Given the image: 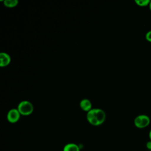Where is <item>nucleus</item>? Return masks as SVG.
<instances>
[{
	"instance_id": "20e7f679",
	"label": "nucleus",
	"mask_w": 151,
	"mask_h": 151,
	"mask_svg": "<svg viewBox=\"0 0 151 151\" xmlns=\"http://www.w3.org/2000/svg\"><path fill=\"white\" fill-rule=\"evenodd\" d=\"M96 119L98 126L103 124L106 119V114L104 111L100 109H96Z\"/></svg>"
},
{
	"instance_id": "7ed1b4c3",
	"label": "nucleus",
	"mask_w": 151,
	"mask_h": 151,
	"mask_svg": "<svg viewBox=\"0 0 151 151\" xmlns=\"http://www.w3.org/2000/svg\"><path fill=\"white\" fill-rule=\"evenodd\" d=\"M21 114L18 109H12L10 110L7 114V120L11 123H16L19 119Z\"/></svg>"
},
{
	"instance_id": "4468645a",
	"label": "nucleus",
	"mask_w": 151,
	"mask_h": 151,
	"mask_svg": "<svg viewBox=\"0 0 151 151\" xmlns=\"http://www.w3.org/2000/svg\"><path fill=\"white\" fill-rule=\"evenodd\" d=\"M149 9H150V11H151V1H150V3H149Z\"/></svg>"
},
{
	"instance_id": "423d86ee",
	"label": "nucleus",
	"mask_w": 151,
	"mask_h": 151,
	"mask_svg": "<svg viewBox=\"0 0 151 151\" xmlns=\"http://www.w3.org/2000/svg\"><path fill=\"white\" fill-rule=\"evenodd\" d=\"M11 62V57L10 56L5 53L1 52L0 54V66L3 67L8 65Z\"/></svg>"
},
{
	"instance_id": "1a4fd4ad",
	"label": "nucleus",
	"mask_w": 151,
	"mask_h": 151,
	"mask_svg": "<svg viewBox=\"0 0 151 151\" xmlns=\"http://www.w3.org/2000/svg\"><path fill=\"white\" fill-rule=\"evenodd\" d=\"M18 3V1L17 0H5L4 1V5L9 8H12L17 6Z\"/></svg>"
},
{
	"instance_id": "9b49d317",
	"label": "nucleus",
	"mask_w": 151,
	"mask_h": 151,
	"mask_svg": "<svg viewBox=\"0 0 151 151\" xmlns=\"http://www.w3.org/2000/svg\"><path fill=\"white\" fill-rule=\"evenodd\" d=\"M145 38L147 41L151 42V30H150L146 32Z\"/></svg>"
},
{
	"instance_id": "f257e3e1",
	"label": "nucleus",
	"mask_w": 151,
	"mask_h": 151,
	"mask_svg": "<svg viewBox=\"0 0 151 151\" xmlns=\"http://www.w3.org/2000/svg\"><path fill=\"white\" fill-rule=\"evenodd\" d=\"M17 109L21 114L28 116L32 113L34 107L31 102L28 101H22L18 104Z\"/></svg>"
},
{
	"instance_id": "6e6552de",
	"label": "nucleus",
	"mask_w": 151,
	"mask_h": 151,
	"mask_svg": "<svg viewBox=\"0 0 151 151\" xmlns=\"http://www.w3.org/2000/svg\"><path fill=\"white\" fill-rule=\"evenodd\" d=\"M63 151H80V148L77 144L70 143L64 146Z\"/></svg>"
},
{
	"instance_id": "ddd939ff",
	"label": "nucleus",
	"mask_w": 151,
	"mask_h": 151,
	"mask_svg": "<svg viewBox=\"0 0 151 151\" xmlns=\"http://www.w3.org/2000/svg\"><path fill=\"white\" fill-rule=\"evenodd\" d=\"M149 138H150V140L151 141V130H150V132H149Z\"/></svg>"
},
{
	"instance_id": "f8f14e48",
	"label": "nucleus",
	"mask_w": 151,
	"mask_h": 151,
	"mask_svg": "<svg viewBox=\"0 0 151 151\" xmlns=\"http://www.w3.org/2000/svg\"><path fill=\"white\" fill-rule=\"evenodd\" d=\"M146 147L149 150H151V141H149L146 143Z\"/></svg>"
},
{
	"instance_id": "39448f33",
	"label": "nucleus",
	"mask_w": 151,
	"mask_h": 151,
	"mask_svg": "<svg viewBox=\"0 0 151 151\" xmlns=\"http://www.w3.org/2000/svg\"><path fill=\"white\" fill-rule=\"evenodd\" d=\"M87 119L90 124L93 126H98V123L96 119V109H92L87 112Z\"/></svg>"
},
{
	"instance_id": "f03ea898",
	"label": "nucleus",
	"mask_w": 151,
	"mask_h": 151,
	"mask_svg": "<svg viewBox=\"0 0 151 151\" xmlns=\"http://www.w3.org/2000/svg\"><path fill=\"white\" fill-rule=\"evenodd\" d=\"M150 119L146 114H140L136 116L134 120V126L139 129H143L149 125Z\"/></svg>"
},
{
	"instance_id": "9d476101",
	"label": "nucleus",
	"mask_w": 151,
	"mask_h": 151,
	"mask_svg": "<svg viewBox=\"0 0 151 151\" xmlns=\"http://www.w3.org/2000/svg\"><path fill=\"white\" fill-rule=\"evenodd\" d=\"M135 3L139 6H149V4L150 2V0H135Z\"/></svg>"
},
{
	"instance_id": "0eeeda50",
	"label": "nucleus",
	"mask_w": 151,
	"mask_h": 151,
	"mask_svg": "<svg viewBox=\"0 0 151 151\" xmlns=\"http://www.w3.org/2000/svg\"><path fill=\"white\" fill-rule=\"evenodd\" d=\"M80 106L81 107V108L82 109V110L86 111H89L90 110H91V101L87 99H83L80 103Z\"/></svg>"
}]
</instances>
